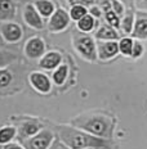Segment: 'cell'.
Returning a JSON list of instances; mask_svg holds the SVG:
<instances>
[{"label":"cell","instance_id":"cell-32","mask_svg":"<svg viewBox=\"0 0 147 149\" xmlns=\"http://www.w3.org/2000/svg\"><path fill=\"white\" fill-rule=\"evenodd\" d=\"M85 149H98V148H85Z\"/></svg>","mask_w":147,"mask_h":149},{"label":"cell","instance_id":"cell-2","mask_svg":"<svg viewBox=\"0 0 147 149\" xmlns=\"http://www.w3.org/2000/svg\"><path fill=\"white\" fill-rule=\"evenodd\" d=\"M70 125L79 130L99 136L103 139H112L115 132V120L107 114L88 113L80 114L70 121Z\"/></svg>","mask_w":147,"mask_h":149},{"label":"cell","instance_id":"cell-15","mask_svg":"<svg viewBox=\"0 0 147 149\" xmlns=\"http://www.w3.org/2000/svg\"><path fill=\"white\" fill-rule=\"evenodd\" d=\"M15 17L14 0H0V22H12Z\"/></svg>","mask_w":147,"mask_h":149},{"label":"cell","instance_id":"cell-4","mask_svg":"<svg viewBox=\"0 0 147 149\" xmlns=\"http://www.w3.org/2000/svg\"><path fill=\"white\" fill-rule=\"evenodd\" d=\"M70 23H71L70 13L63 8H57V10L48 19L46 29L52 33H59L66 31L68 29V26H70Z\"/></svg>","mask_w":147,"mask_h":149},{"label":"cell","instance_id":"cell-10","mask_svg":"<svg viewBox=\"0 0 147 149\" xmlns=\"http://www.w3.org/2000/svg\"><path fill=\"white\" fill-rule=\"evenodd\" d=\"M97 52H98V61L108 62L114 59L119 52V41H98L97 42Z\"/></svg>","mask_w":147,"mask_h":149},{"label":"cell","instance_id":"cell-9","mask_svg":"<svg viewBox=\"0 0 147 149\" xmlns=\"http://www.w3.org/2000/svg\"><path fill=\"white\" fill-rule=\"evenodd\" d=\"M0 35L8 44H15L21 41L23 37V30L22 27L15 22H4L0 26Z\"/></svg>","mask_w":147,"mask_h":149},{"label":"cell","instance_id":"cell-24","mask_svg":"<svg viewBox=\"0 0 147 149\" xmlns=\"http://www.w3.org/2000/svg\"><path fill=\"white\" fill-rule=\"evenodd\" d=\"M13 81V73L7 68L0 70V88H7Z\"/></svg>","mask_w":147,"mask_h":149},{"label":"cell","instance_id":"cell-20","mask_svg":"<svg viewBox=\"0 0 147 149\" xmlns=\"http://www.w3.org/2000/svg\"><path fill=\"white\" fill-rule=\"evenodd\" d=\"M96 24H97L96 18L90 14H87L85 17H83L80 21L76 22V29L83 33H90L93 30H94Z\"/></svg>","mask_w":147,"mask_h":149},{"label":"cell","instance_id":"cell-12","mask_svg":"<svg viewBox=\"0 0 147 149\" xmlns=\"http://www.w3.org/2000/svg\"><path fill=\"white\" fill-rule=\"evenodd\" d=\"M132 37L141 41L147 40V12H136V23H134Z\"/></svg>","mask_w":147,"mask_h":149},{"label":"cell","instance_id":"cell-16","mask_svg":"<svg viewBox=\"0 0 147 149\" xmlns=\"http://www.w3.org/2000/svg\"><path fill=\"white\" fill-rule=\"evenodd\" d=\"M34 5L44 19H49L53 13L57 10V7H56L53 0H35Z\"/></svg>","mask_w":147,"mask_h":149},{"label":"cell","instance_id":"cell-26","mask_svg":"<svg viewBox=\"0 0 147 149\" xmlns=\"http://www.w3.org/2000/svg\"><path fill=\"white\" fill-rule=\"evenodd\" d=\"M110 3H111L112 10H114L120 18L127 13V10H125V4L124 3H121L120 0H110Z\"/></svg>","mask_w":147,"mask_h":149},{"label":"cell","instance_id":"cell-31","mask_svg":"<svg viewBox=\"0 0 147 149\" xmlns=\"http://www.w3.org/2000/svg\"><path fill=\"white\" fill-rule=\"evenodd\" d=\"M121 3H124V4H128V1H129V0H120Z\"/></svg>","mask_w":147,"mask_h":149},{"label":"cell","instance_id":"cell-29","mask_svg":"<svg viewBox=\"0 0 147 149\" xmlns=\"http://www.w3.org/2000/svg\"><path fill=\"white\" fill-rule=\"evenodd\" d=\"M3 149H26V148H25V145L21 144V143L12 141V143H9V144L4 145V147H3Z\"/></svg>","mask_w":147,"mask_h":149},{"label":"cell","instance_id":"cell-25","mask_svg":"<svg viewBox=\"0 0 147 149\" xmlns=\"http://www.w3.org/2000/svg\"><path fill=\"white\" fill-rule=\"evenodd\" d=\"M145 45L141 40L134 39V45H133V52H132V59H139L143 54H145Z\"/></svg>","mask_w":147,"mask_h":149},{"label":"cell","instance_id":"cell-7","mask_svg":"<svg viewBox=\"0 0 147 149\" xmlns=\"http://www.w3.org/2000/svg\"><path fill=\"white\" fill-rule=\"evenodd\" d=\"M54 140V134L48 129H43L39 134L25 140L23 145L26 149H49Z\"/></svg>","mask_w":147,"mask_h":149},{"label":"cell","instance_id":"cell-13","mask_svg":"<svg viewBox=\"0 0 147 149\" xmlns=\"http://www.w3.org/2000/svg\"><path fill=\"white\" fill-rule=\"evenodd\" d=\"M43 129H44L43 125L37 121H25L18 127V136L21 140H27V139L39 134Z\"/></svg>","mask_w":147,"mask_h":149},{"label":"cell","instance_id":"cell-18","mask_svg":"<svg viewBox=\"0 0 147 149\" xmlns=\"http://www.w3.org/2000/svg\"><path fill=\"white\" fill-rule=\"evenodd\" d=\"M134 23H136V13L132 10L127 12L123 17H121V23H120V31L127 36H132Z\"/></svg>","mask_w":147,"mask_h":149},{"label":"cell","instance_id":"cell-22","mask_svg":"<svg viewBox=\"0 0 147 149\" xmlns=\"http://www.w3.org/2000/svg\"><path fill=\"white\" fill-rule=\"evenodd\" d=\"M68 13H70L71 21L77 22V21H80L83 17H85L87 14H89V7H87V5H81V4L71 5Z\"/></svg>","mask_w":147,"mask_h":149},{"label":"cell","instance_id":"cell-1","mask_svg":"<svg viewBox=\"0 0 147 149\" xmlns=\"http://www.w3.org/2000/svg\"><path fill=\"white\" fill-rule=\"evenodd\" d=\"M57 131L61 143L67 145L70 149H114L115 147L112 139H103L99 136H94L71 125H59L57 127Z\"/></svg>","mask_w":147,"mask_h":149},{"label":"cell","instance_id":"cell-11","mask_svg":"<svg viewBox=\"0 0 147 149\" xmlns=\"http://www.w3.org/2000/svg\"><path fill=\"white\" fill-rule=\"evenodd\" d=\"M62 64V54L57 50H49L39 59V67L44 71H54Z\"/></svg>","mask_w":147,"mask_h":149},{"label":"cell","instance_id":"cell-3","mask_svg":"<svg viewBox=\"0 0 147 149\" xmlns=\"http://www.w3.org/2000/svg\"><path fill=\"white\" fill-rule=\"evenodd\" d=\"M72 46L77 55L87 62H96L98 59V52H97V42L94 37L88 33L76 32L72 35Z\"/></svg>","mask_w":147,"mask_h":149},{"label":"cell","instance_id":"cell-30","mask_svg":"<svg viewBox=\"0 0 147 149\" xmlns=\"http://www.w3.org/2000/svg\"><path fill=\"white\" fill-rule=\"evenodd\" d=\"M58 149H70V148H68L67 145H65L63 143H59V144H58Z\"/></svg>","mask_w":147,"mask_h":149},{"label":"cell","instance_id":"cell-5","mask_svg":"<svg viewBox=\"0 0 147 149\" xmlns=\"http://www.w3.org/2000/svg\"><path fill=\"white\" fill-rule=\"evenodd\" d=\"M29 84L35 91L43 95L49 94L53 89V85H54L52 81V77H49L43 71H32L29 74Z\"/></svg>","mask_w":147,"mask_h":149},{"label":"cell","instance_id":"cell-17","mask_svg":"<svg viewBox=\"0 0 147 149\" xmlns=\"http://www.w3.org/2000/svg\"><path fill=\"white\" fill-rule=\"evenodd\" d=\"M68 72H70V68L66 63H62L59 67H57L54 71H52V81L54 85L57 86H62L68 79Z\"/></svg>","mask_w":147,"mask_h":149},{"label":"cell","instance_id":"cell-23","mask_svg":"<svg viewBox=\"0 0 147 149\" xmlns=\"http://www.w3.org/2000/svg\"><path fill=\"white\" fill-rule=\"evenodd\" d=\"M17 54L13 52H8L4 49H0V70L7 68L9 64H12L14 61H17Z\"/></svg>","mask_w":147,"mask_h":149},{"label":"cell","instance_id":"cell-27","mask_svg":"<svg viewBox=\"0 0 147 149\" xmlns=\"http://www.w3.org/2000/svg\"><path fill=\"white\" fill-rule=\"evenodd\" d=\"M89 14L93 15L96 19H99L103 14V10H102L101 7H98V5H90L89 7Z\"/></svg>","mask_w":147,"mask_h":149},{"label":"cell","instance_id":"cell-6","mask_svg":"<svg viewBox=\"0 0 147 149\" xmlns=\"http://www.w3.org/2000/svg\"><path fill=\"white\" fill-rule=\"evenodd\" d=\"M23 52L29 59L39 61L46 53V44L40 36H32L25 42Z\"/></svg>","mask_w":147,"mask_h":149},{"label":"cell","instance_id":"cell-19","mask_svg":"<svg viewBox=\"0 0 147 149\" xmlns=\"http://www.w3.org/2000/svg\"><path fill=\"white\" fill-rule=\"evenodd\" d=\"M18 134V129L14 126H3L0 127V145L4 147V145L9 144L14 140V138Z\"/></svg>","mask_w":147,"mask_h":149},{"label":"cell","instance_id":"cell-21","mask_svg":"<svg viewBox=\"0 0 147 149\" xmlns=\"http://www.w3.org/2000/svg\"><path fill=\"white\" fill-rule=\"evenodd\" d=\"M133 45H134V39L132 36H124L119 40V52L123 57L132 58V52H133Z\"/></svg>","mask_w":147,"mask_h":149},{"label":"cell","instance_id":"cell-28","mask_svg":"<svg viewBox=\"0 0 147 149\" xmlns=\"http://www.w3.org/2000/svg\"><path fill=\"white\" fill-rule=\"evenodd\" d=\"M68 3V5H77V4H81V5H87V7H90V3L92 0H66Z\"/></svg>","mask_w":147,"mask_h":149},{"label":"cell","instance_id":"cell-8","mask_svg":"<svg viewBox=\"0 0 147 149\" xmlns=\"http://www.w3.org/2000/svg\"><path fill=\"white\" fill-rule=\"evenodd\" d=\"M22 18H23L25 23L34 30H43L45 27L44 18L40 15L37 9L35 8V5L31 4V3H27L23 7Z\"/></svg>","mask_w":147,"mask_h":149},{"label":"cell","instance_id":"cell-14","mask_svg":"<svg viewBox=\"0 0 147 149\" xmlns=\"http://www.w3.org/2000/svg\"><path fill=\"white\" fill-rule=\"evenodd\" d=\"M94 37L98 41H119L121 39L119 31L110 24H102L99 29H97Z\"/></svg>","mask_w":147,"mask_h":149}]
</instances>
